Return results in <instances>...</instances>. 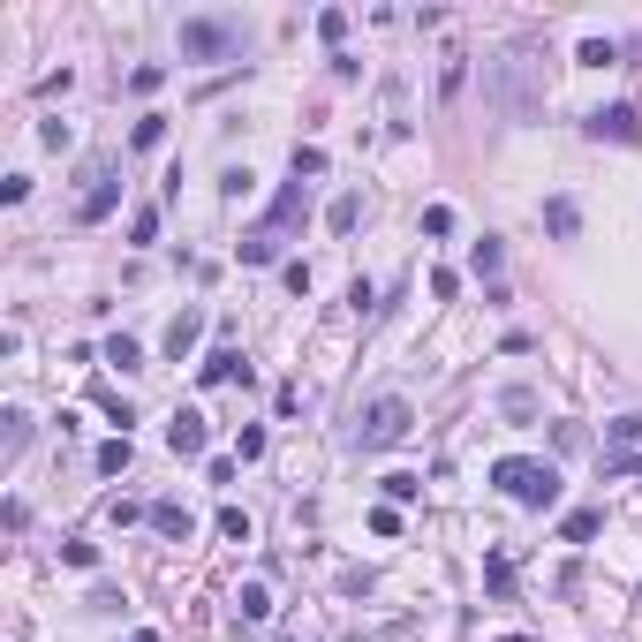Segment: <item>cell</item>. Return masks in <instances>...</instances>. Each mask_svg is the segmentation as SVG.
I'll return each instance as SVG.
<instances>
[{
  "label": "cell",
  "mask_w": 642,
  "mask_h": 642,
  "mask_svg": "<svg viewBox=\"0 0 642 642\" xmlns=\"http://www.w3.org/2000/svg\"><path fill=\"white\" fill-rule=\"evenodd\" d=\"M491 484L507 491L514 507H559V469L552 461H529V454H507V461H491Z\"/></svg>",
  "instance_id": "6da1fadb"
},
{
  "label": "cell",
  "mask_w": 642,
  "mask_h": 642,
  "mask_svg": "<svg viewBox=\"0 0 642 642\" xmlns=\"http://www.w3.org/2000/svg\"><path fill=\"white\" fill-rule=\"evenodd\" d=\"M242 23L235 16H182V61H235Z\"/></svg>",
  "instance_id": "7a4b0ae2"
},
{
  "label": "cell",
  "mask_w": 642,
  "mask_h": 642,
  "mask_svg": "<svg viewBox=\"0 0 642 642\" xmlns=\"http://www.w3.org/2000/svg\"><path fill=\"white\" fill-rule=\"evenodd\" d=\"M114 174H121V159H114V152H106V159H91V174H84L91 189L76 197V227H99L106 212L121 204V182H114Z\"/></svg>",
  "instance_id": "3957f363"
},
{
  "label": "cell",
  "mask_w": 642,
  "mask_h": 642,
  "mask_svg": "<svg viewBox=\"0 0 642 642\" xmlns=\"http://www.w3.org/2000/svg\"><path fill=\"white\" fill-rule=\"evenodd\" d=\"M408 401L401 393H386V401H371V416H363V431H355V446H363V454H378V446H401L408 439Z\"/></svg>",
  "instance_id": "277c9868"
},
{
  "label": "cell",
  "mask_w": 642,
  "mask_h": 642,
  "mask_svg": "<svg viewBox=\"0 0 642 642\" xmlns=\"http://www.w3.org/2000/svg\"><path fill=\"white\" fill-rule=\"evenodd\" d=\"M529 61H537V53H529V46H514V53H507V61L491 68V91H499V106H507V114H514V121H522V114H529V106H537V99H529V84H522V76H529Z\"/></svg>",
  "instance_id": "5b68a950"
},
{
  "label": "cell",
  "mask_w": 642,
  "mask_h": 642,
  "mask_svg": "<svg viewBox=\"0 0 642 642\" xmlns=\"http://www.w3.org/2000/svg\"><path fill=\"white\" fill-rule=\"evenodd\" d=\"M582 129L597 136V144H642V106L635 99H620V106H597Z\"/></svg>",
  "instance_id": "8992f818"
},
{
  "label": "cell",
  "mask_w": 642,
  "mask_h": 642,
  "mask_svg": "<svg viewBox=\"0 0 642 642\" xmlns=\"http://www.w3.org/2000/svg\"><path fill=\"white\" fill-rule=\"evenodd\" d=\"M303 212H310V182H288L280 197H272V212H265V227H257V235H272V242H280V227H295Z\"/></svg>",
  "instance_id": "52a82bcc"
},
{
  "label": "cell",
  "mask_w": 642,
  "mask_h": 642,
  "mask_svg": "<svg viewBox=\"0 0 642 642\" xmlns=\"http://www.w3.org/2000/svg\"><path fill=\"white\" fill-rule=\"evenodd\" d=\"M204 439H212V431H204V416H197V408H174V423H167V446H174V454H182V461H197V454H204Z\"/></svg>",
  "instance_id": "ba28073f"
},
{
  "label": "cell",
  "mask_w": 642,
  "mask_h": 642,
  "mask_svg": "<svg viewBox=\"0 0 642 642\" xmlns=\"http://www.w3.org/2000/svg\"><path fill=\"white\" fill-rule=\"evenodd\" d=\"M204 386H235V378H250V363H242V355L235 348H212V355H204Z\"/></svg>",
  "instance_id": "9c48e42d"
},
{
  "label": "cell",
  "mask_w": 642,
  "mask_h": 642,
  "mask_svg": "<svg viewBox=\"0 0 642 642\" xmlns=\"http://www.w3.org/2000/svg\"><path fill=\"white\" fill-rule=\"evenodd\" d=\"M544 227H552L559 242H575L582 235V204L575 197H552V204H544Z\"/></svg>",
  "instance_id": "30bf717a"
},
{
  "label": "cell",
  "mask_w": 642,
  "mask_h": 642,
  "mask_svg": "<svg viewBox=\"0 0 642 642\" xmlns=\"http://www.w3.org/2000/svg\"><path fill=\"white\" fill-rule=\"evenodd\" d=\"M197 333H204V310H182V318L167 325V355H174V363H182V355L197 348Z\"/></svg>",
  "instance_id": "8fae6325"
},
{
  "label": "cell",
  "mask_w": 642,
  "mask_h": 642,
  "mask_svg": "<svg viewBox=\"0 0 642 642\" xmlns=\"http://www.w3.org/2000/svg\"><path fill=\"white\" fill-rule=\"evenodd\" d=\"M152 529H159V537H174V544H182V537H189V507L159 499V507H152Z\"/></svg>",
  "instance_id": "7c38bea8"
},
{
  "label": "cell",
  "mask_w": 642,
  "mask_h": 642,
  "mask_svg": "<svg viewBox=\"0 0 642 642\" xmlns=\"http://www.w3.org/2000/svg\"><path fill=\"white\" fill-rule=\"evenodd\" d=\"M597 529H605V514H590V507H575V514H567V522H559V537H567V544H590V537H597Z\"/></svg>",
  "instance_id": "4fadbf2b"
},
{
  "label": "cell",
  "mask_w": 642,
  "mask_h": 642,
  "mask_svg": "<svg viewBox=\"0 0 642 642\" xmlns=\"http://www.w3.org/2000/svg\"><path fill=\"white\" fill-rule=\"evenodd\" d=\"M106 363H121V371H144V348H136L129 333H114V340H106Z\"/></svg>",
  "instance_id": "5bb4252c"
},
{
  "label": "cell",
  "mask_w": 642,
  "mask_h": 642,
  "mask_svg": "<svg viewBox=\"0 0 642 642\" xmlns=\"http://www.w3.org/2000/svg\"><path fill=\"white\" fill-rule=\"evenodd\" d=\"M355 220H363V197H333V212H325V227H333V235H348Z\"/></svg>",
  "instance_id": "9a60e30c"
},
{
  "label": "cell",
  "mask_w": 642,
  "mask_h": 642,
  "mask_svg": "<svg viewBox=\"0 0 642 642\" xmlns=\"http://www.w3.org/2000/svg\"><path fill=\"white\" fill-rule=\"evenodd\" d=\"M129 242H159V204H136L129 212Z\"/></svg>",
  "instance_id": "2e32d148"
},
{
  "label": "cell",
  "mask_w": 642,
  "mask_h": 642,
  "mask_svg": "<svg viewBox=\"0 0 642 642\" xmlns=\"http://www.w3.org/2000/svg\"><path fill=\"white\" fill-rule=\"evenodd\" d=\"M235 605H242V620H265V612H272V590H265V582H242Z\"/></svg>",
  "instance_id": "e0dca14e"
},
{
  "label": "cell",
  "mask_w": 642,
  "mask_h": 642,
  "mask_svg": "<svg viewBox=\"0 0 642 642\" xmlns=\"http://www.w3.org/2000/svg\"><path fill=\"white\" fill-rule=\"evenodd\" d=\"M499 408H507L514 423H529V416H537V393H529V386H507V393H499Z\"/></svg>",
  "instance_id": "ac0fdd59"
},
{
  "label": "cell",
  "mask_w": 642,
  "mask_h": 642,
  "mask_svg": "<svg viewBox=\"0 0 642 642\" xmlns=\"http://www.w3.org/2000/svg\"><path fill=\"white\" fill-rule=\"evenodd\" d=\"M0 423H8V461H16L23 446H31V416H23V408H8V416H0Z\"/></svg>",
  "instance_id": "d6986e66"
},
{
  "label": "cell",
  "mask_w": 642,
  "mask_h": 642,
  "mask_svg": "<svg viewBox=\"0 0 642 642\" xmlns=\"http://www.w3.org/2000/svg\"><path fill=\"white\" fill-rule=\"evenodd\" d=\"M484 590H491V597H507V590H514V567H507V559H499V552L484 559Z\"/></svg>",
  "instance_id": "ffe728a7"
},
{
  "label": "cell",
  "mask_w": 642,
  "mask_h": 642,
  "mask_svg": "<svg viewBox=\"0 0 642 642\" xmlns=\"http://www.w3.org/2000/svg\"><path fill=\"white\" fill-rule=\"evenodd\" d=\"M318 174H325V152L318 144H295V182H318Z\"/></svg>",
  "instance_id": "44dd1931"
},
{
  "label": "cell",
  "mask_w": 642,
  "mask_h": 642,
  "mask_svg": "<svg viewBox=\"0 0 642 642\" xmlns=\"http://www.w3.org/2000/svg\"><path fill=\"white\" fill-rule=\"evenodd\" d=\"M620 61V46H612V38H582V68H612Z\"/></svg>",
  "instance_id": "7402d4cb"
},
{
  "label": "cell",
  "mask_w": 642,
  "mask_h": 642,
  "mask_svg": "<svg viewBox=\"0 0 642 642\" xmlns=\"http://www.w3.org/2000/svg\"><path fill=\"white\" fill-rule=\"evenodd\" d=\"M272 257H280L272 235H242V265H272Z\"/></svg>",
  "instance_id": "603a6c76"
},
{
  "label": "cell",
  "mask_w": 642,
  "mask_h": 642,
  "mask_svg": "<svg viewBox=\"0 0 642 642\" xmlns=\"http://www.w3.org/2000/svg\"><path fill=\"white\" fill-rule=\"evenodd\" d=\"M121 469H129V439H106L99 446V476H121Z\"/></svg>",
  "instance_id": "cb8c5ba5"
},
{
  "label": "cell",
  "mask_w": 642,
  "mask_h": 642,
  "mask_svg": "<svg viewBox=\"0 0 642 642\" xmlns=\"http://www.w3.org/2000/svg\"><path fill=\"white\" fill-rule=\"evenodd\" d=\"M220 537H227V544H250V514H242V507H220Z\"/></svg>",
  "instance_id": "d4e9b609"
},
{
  "label": "cell",
  "mask_w": 642,
  "mask_h": 642,
  "mask_svg": "<svg viewBox=\"0 0 642 642\" xmlns=\"http://www.w3.org/2000/svg\"><path fill=\"white\" fill-rule=\"evenodd\" d=\"M159 136H167V114H144V121H136V136H129V144H136V152H152Z\"/></svg>",
  "instance_id": "484cf974"
},
{
  "label": "cell",
  "mask_w": 642,
  "mask_h": 642,
  "mask_svg": "<svg viewBox=\"0 0 642 642\" xmlns=\"http://www.w3.org/2000/svg\"><path fill=\"white\" fill-rule=\"evenodd\" d=\"M416 491H423V476H386V507H408Z\"/></svg>",
  "instance_id": "4316f807"
},
{
  "label": "cell",
  "mask_w": 642,
  "mask_h": 642,
  "mask_svg": "<svg viewBox=\"0 0 642 642\" xmlns=\"http://www.w3.org/2000/svg\"><path fill=\"white\" fill-rule=\"evenodd\" d=\"M318 38H325V46H340V38H348V8H325V16H318Z\"/></svg>",
  "instance_id": "83f0119b"
},
{
  "label": "cell",
  "mask_w": 642,
  "mask_h": 642,
  "mask_svg": "<svg viewBox=\"0 0 642 642\" xmlns=\"http://www.w3.org/2000/svg\"><path fill=\"white\" fill-rule=\"evenodd\" d=\"M499 257H507V250H499V242L484 235V242H476V250H469V265H476V272H484V280H491V272H499Z\"/></svg>",
  "instance_id": "f1b7e54d"
},
{
  "label": "cell",
  "mask_w": 642,
  "mask_h": 642,
  "mask_svg": "<svg viewBox=\"0 0 642 642\" xmlns=\"http://www.w3.org/2000/svg\"><path fill=\"white\" fill-rule=\"evenodd\" d=\"M61 559H68V567H99V544H84V537H68V544H61Z\"/></svg>",
  "instance_id": "f546056e"
},
{
  "label": "cell",
  "mask_w": 642,
  "mask_h": 642,
  "mask_svg": "<svg viewBox=\"0 0 642 642\" xmlns=\"http://www.w3.org/2000/svg\"><path fill=\"white\" fill-rule=\"evenodd\" d=\"M99 408H106V416H114V423H121V431H129V423H136V408H129V401H121V393H99Z\"/></svg>",
  "instance_id": "4dcf8cb0"
},
{
  "label": "cell",
  "mask_w": 642,
  "mask_h": 642,
  "mask_svg": "<svg viewBox=\"0 0 642 642\" xmlns=\"http://www.w3.org/2000/svg\"><path fill=\"white\" fill-rule=\"evenodd\" d=\"M257 454H265V431H257V423H250V431H242V439H235V461H257Z\"/></svg>",
  "instance_id": "1f68e13d"
},
{
  "label": "cell",
  "mask_w": 642,
  "mask_h": 642,
  "mask_svg": "<svg viewBox=\"0 0 642 642\" xmlns=\"http://www.w3.org/2000/svg\"><path fill=\"white\" fill-rule=\"evenodd\" d=\"M642 439V416H620V423H612V446H635Z\"/></svg>",
  "instance_id": "d6a6232c"
},
{
  "label": "cell",
  "mask_w": 642,
  "mask_h": 642,
  "mask_svg": "<svg viewBox=\"0 0 642 642\" xmlns=\"http://www.w3.org/2000/svg\"><path fill=\"white\" fill-rule=\"evenodd\" d=\"M129 642H159V635H152V627H136V635H129Z\"/></svg>",
  "instance_id": "836d02e7"
},
{
  "label": "cell",
  "mask_w": 642,
  "mask_h": 642,
  "mask_svg": "<svg viewBox=\"0 0 642 642\" xmlns=\"http://www.w3.org/2000/svg\"><path fill=\"white\" fill-rule=\"evenodd\" d=\"M620 53H642V31H635V46H620Z\"/></svg>",
  "instance_id": "e575fe53"
},
{
  "label": "cell",
  "mask_w": 642,
  "mask_h": 642,
  "mask_svg": "<svg viewBox=\"0 0 642 642\" xmlns=\"http://www.w3.org/2000/svg\"><path fill=\"white\" fill-rule=\"evenodd\" d=\"M507 642H529V635H507Z\"/></svg>",
  "instance_id": "d590c367"
}]
</instances>
